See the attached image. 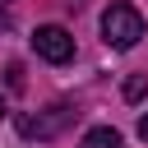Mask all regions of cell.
<instances>
[{
	"instance_id": "6da1fadb",
	"label": "cell",
	"mask_w": 148,
	"mask_h": 148,
	"mask_svg": "<svg viewBox=\"0 0 148 148\" xmlns=\"http://www.w3.org/2000/svg\"><path fill=\"white\" fill-rule=\"evenodd\" d=\"M102 37H106V46H116V51L139 46V37H143V14H139L134 5H111V9L102 14Z\"/></svg>"
},
{
	"instance_id": "7a4b0ae2",
	"label": "cell",
	"mask_w": 148,
	"mask_h": 148,
	"mask_svg": "<svg viewBox=\"0 0 148 148\" xmlns=\"http://www.w3.org/2000/svg\"><path fill=\"white\" fill-rule=\"evenodd\" d=\"M32 51H37L42 60H51V65H65V60L74 56V37H69L60 23H42V28L32 32Z\"/></svg>"
},
{
	"instance_id": "3957f363",
	"label": "cell",
	"mask_w": 148,
	"mask_h": 148,
	"mask_svg": "<svg viewBox=\"0 0 148 148\" xmlns=\"http://www.w3.org/2000/svg\"><path fill=\"white\" fill-rule=\"evenodd\" d=\"M83 148H120V134H116L111 125H97V130L83 134Z\"/></svg>"
},
{
	"instance_id": "277c9868",
	"label": "cell",
	"mask_w": 148,
	"mask_h": 148,
	"mask_svg": "<svg viewBox=\"0 0 148 148\" xmlns=\"http://www.w3.org/2000/svg\"><path fill=\"white\" fill-rule=\"evenodd\" d=\"M125 97H143V79H130L125 83Z\"/></svg>"
},
{
	"instance_id": "5b68a950",
	"label": "cell",
	"mask_w": 148,
	"mask_h": 148,
	"mask_svg": "<svg viewBox=\"0 0 148 148\" xmlns=\"http://www.w3.org/2000/svg\"><path fill=\"white\" fill-rule=\"evenodd\" d=\"M139 139L148 143V116H139Z\"/></svg>"
},
{
	"instance_id": "8992f818",
	"label": "cell",
	"mask_w": 148,
	"mask_h": 148,
	"mask_svg": "<svg viewBox=\"0 0 148 148\" xmlns=\"http://www.w3.org/2000/svg\"><path fill=\"white\" fill-rule=\"evenodd\" d=\"M0 116H5V102H0Z\"/></svg>"
},
{
	"instance_id": "52a82bcc",
	"label": "cell",
	"mask_w": 148,
	"mask_h": 148,
	"mask_svg": "<svg viewBox=\"0 0 148 148\" xmlns=\"http://www.w3.org/2000/svg\"><path fill=\"white\" fill-rule=\"evenodd\" d=\"M0 5H5V0H0Z\"/></svg>"
}]
</instances>
